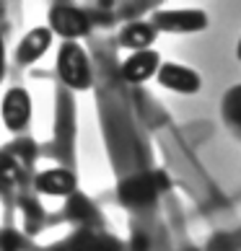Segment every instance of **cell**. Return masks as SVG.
I'll list each match as a JSON object with an SVG mask.
<instances>
[{
  "instance_id": "cell-1",
  "label": "cell",
  "mask_w": 241,
  "mask_h": 251,
  "mask_svg": "<svg viewBox=\"0 0 241 251\" xmlns=\"http://www.w3.org/2000/svg\"><path fill=\"white\" fill-rule=\"evenodd\" d=\"M169 189V179L163 171H151V174H140L127 179L119 187V197L127 207H145L153 200H159V194Z\"/></svg>"
},
{
  "instance_id": "cell-2",
  "label": "cell",
  "mask_w": 241,
  "mask_h": 251,
  "mask_svg": "<svg viewBox=\"0 0 241 251\" xmlns=\"http://www.w3.org/2000/svg\"><path fill=\"white\" fill-rule=\"evenodd\" d=\"M57 73L65 86L76 88V91H86L91 86V65L88 57L76 42H65L57 54Z\"/></svg>"
},
{
  "instance_id": "cell-3",
  "label": "cell",
  "mask_w": 241,
  "mask_h": 251,
  "mask_svg": "<svg viewBox=\"0 0 241 251\" xmlns=\"http://www.w3.org/2000/svg\"><path fill=\"white\" fill-rule=\"evenodd\" d=\"M50 31L60 34L62 39H80L88 34V18L73 5H52L50 11Z\"/></svg>"
},
{
  "instance_id": "cell-4",
  "label": "cell",
  "mask_w": 241,
  "mask_h": 251,
  "mask_svg": "<svg viewBox=\"0 0 241 251\" xmlns=\"http://www.w3.org/2000/svg\"><path fill=\"white\" fill-rule=\"evenodd\" d=\"M0 117H3V125L11 129V132H21L31 119V99H29V94H26L24 88H11L3 96Z\"/></svg>"
},
{
  "instance_id": "cell-5",
  "label": "cell",
  "mask_w": 241,
  "mask_h": 251,
  "mask_svg": "<svg viewBox=\"0 0 241 251\" xmlns=\"http://www.w3.org/2000/svg\"><path fill=\"white\" fill-rule=\"evenodd\" d=\"M159 80L163 88L169 91H177V94H194V91H200L202 80L194 70L184 68V65H177V62H166L161 65L159 70Z\"/></svg>"
},
{
  "instance_id": "cell-6",
  "label": "cell",
  "mask_w": 241,
  "mask_h": 251,
  "mask_svg": "<svg viewBox=\"0 0 241 251\" xmlns=\"http://www.w3.org/2000/svg\"><path fill=\"white\" fill-rule=\"evenodd\" d=\"M156 70H161V62H159V52L153 50L135 52L122 62V78L130 83H145L148 78L156 75Z\"/></svg>"
},
{
  "instance_id": "cell-7",
  "label": "cell",
  "mask_w": 241,
  "mask_h": 251,
  "mask_svg": "<svg viewBox=\"0 0 241 251\" xmlns=\"http://www.w3.org/2000/svg\"><path fill=\"white\" fill-rule=\"evenodd\" d=\"M36 189L50 197H73L76 192V176L68 169H47L36 176Z\"/></svg>"
},
{
  "instance_id": "cell-8",
  "label": "cell",
  "mask_w": 241,
  "mask_h": 251,
  "mask_svg": "<svg viewBox=\"0 0 241 251\" xmlns=\"http://www.w3.org/2000/svg\"><path fill=\"white\" fill-rule=\"evenodd\" d=\"M50 44H52V31H50V29H44V26H39V29H31V31L21 39V44H18L16 60L21 62V65L36 62L44 52L50 50Z\"/></svg>"
},
{
  "instance_id": "cell-9",
  "label": "cell",
  "mask_w": 241,
  "mask_h": 251,
  "mask_svg": "<svg viewBox=\"0 0 241 251\" xmlns=\"http://www.w3.org/2000/svg\"><path fill=\"white\" fill-rule=\"evenodd\" d=\"M156 26L166 31H197L205 26V16L197 11H166L156 16Z\"/></svg>"
},
{
  "instance_id": "cell-10",
  "label": "cell",
  "mask_w": 241,
  "mask_h": 251,
  "mask_svg": "<svg viewBox=\"0 0 241 251\" xmlns=\"http://www.w3.org/2000/svg\"><path fill=\"white\" fill-rule=\"evenodd\" d=\"M156 39V29L151 24H143V21H135L122 29V34H119V44L133 52H145L148 47L153 44Z\"/></svg>"
},
{
  "instance_id": "cell-11",
  "label": "cell",
  "mask_w": 241,
  "mask_h": 251,
  "mask_svg": "<svg viewBox=\"0 0 241 251\" xmlns=\"http://www.w3.org/2000/svg\"><path fill=\"white\" fill-rule=\"evenodd\" d=\"M70 251H122L119 241L104 233H94V230H83L70 241Z\"/></svg>"
},
{
  "instance_id": "cell-12",
  "label": "cell",
  "mask_w": 241,
  "mask_h": 251,
  "mask_svg": "<svg viewBox=\"0 0 241 251\" xmlns=\"http://www.w3.org/2000/svg\"><path fill=\"white\" fill-rule=\"evenodd\" d=\"M68 215L86 223V220L94 218L96 212H94V207L88 204V200H83V197H78V194H73V197L68 200Z\"/></svg>"
},
{
  "instance_id": "cell-13",
  "label": "cell",
  "mask_w": 241,
  "mask_h": 251,
  "mask_svg": "<svg viewBox=\"0 0 241 251\" xmlns=\"http://www.w3.org/2000/svg\"><path fill=\"white\" fill-rule=\"evenodd\" d=\"M210 249H213V251H234L236 244H234L228 236H215V238H213V246H210Z\"/></svg>"
},
{
  "instance_id": "cell-14",
  "label": "cell",
  "mask_w": 241,
  "mask_h": 251,
  "mask_svg": "<svg viewBox=\"0 0 241 251\" xmlns=\"http://www.w3.org/2000/svg\"><path fill=\"white\" fill-rule=\"evenodd\" d=\"M5 75V47H3V39H0V80Z\"/></svg>"
},
{
  "instance_id": "cell-15",
  "label": "cell",
  "mask_w": 241,
  "mask_h": 251,
  "mask_svg": "<svg viewBox=\"0 0 241 251\" xmlns=\"http://www.w3.org/2000/svg\"><path fill=\"white\" fill-rule=\"evenodd\" d=\"M236 57L241 60V39H239V44H236Z\"/></svg>"
}]
</instances>
